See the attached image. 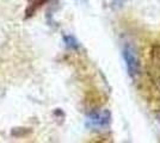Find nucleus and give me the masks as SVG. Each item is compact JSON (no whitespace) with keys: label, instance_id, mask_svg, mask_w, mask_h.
Instances as JSON below:
<instances>
[{"label":"nucleus","instance_id":"1","mask_svg":"<svg viewBox=\"0 0 160 143\" xmlns=\"http://www.w3.org/2000/svg\"><path fill=\"white\" fill-rule=\"evenodd\" d=\"M123 56L126 60V64H127V70L129 75L132 78H135L139 74L140 70V64H139V59L136 56L135 49L130 45H126L124 50H123Z\"/></svg>","mask_w":160,"mask_h":143},{"label":"nucleus","instance_id":"3","mask_svg":"<svg viewBox=\"0 0 160 143\" xmlns=\"http://www.w3.org/2000/svg\"><path fill=\"white\" fill-rule=\"evenodd\" d=\"M152 57H153L154 63L160 67V45H155L153 48V51H152Z\"/></svg>","mask_w":160,"mask_h":143},{"label":"nucleus","instance_id":"2","mask_svg":"<svg viewBox=\"0 0 160 143\" xmlns=\"http://www.w3.org/2000/svg\"><path fill=\"white\" fill-rule=\"evenodd\" d=\"M88 125H91L92 128H107L110 123V112L108 111H103V112H96L92 113L87 119Z\"/></svg>","mask_w":160,"mask_h":143}]
</instances>
